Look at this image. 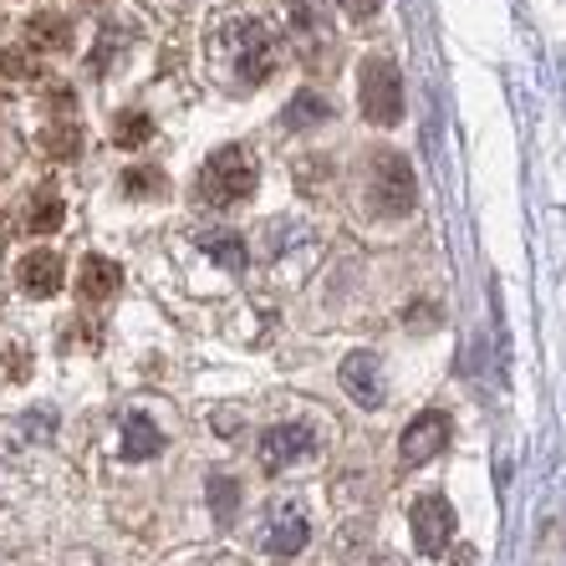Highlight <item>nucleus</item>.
I'll return each instance as SVG.
<instances>
[{
    "label": "nucleus",
    "mask_w": 566,
    "mask_h": 566,
    "mask_svg": "<svg viewBox=\"0 0 566 566\" xmlns=\"http://www.w3.org/2000/svg\"><path fill=\"white\" fill-rule=\"evenodd\" d=\"M66 210H62V195L56 189H36V195L27 199V230L31 235H52V230H62Z\"/></svg>",
    "instance_id": "nucleus-16"
},
{
    "label": "nucleus",
    "mask_w": 566,
    "mask_h": 566,
    "mask_svg": "<svg viewBox=\"0 0 566 566\" xmlns=\"http://www.w3.org/2000/svg\"><path fill=\"white\" fill-rule=\"evenodd\" d=\"M82 6H97V0H82Z\"/></svg>",
    "instance_id": "nucleus-26"
},
{
    "label": "nucleus",
    "mask_w": 566,
    "mask_h": 566,
    "mask_svg": "<svg viewBox=\"0 0 566 566\" xmlns=\"http://www.w3.org/2000/svg\"><path fill=\"white\" fill-rule=\"evenodd\" d=\"M123 56H128V27H103L97 31L93 56H87V72H93V77H107Z\"/></svg>",
    "instance_id": "nucleus-17"
},
{
    "label": "nucleus",
    "mask_w": 566,
    "mask_h": 566,
    "mask_svg": "<svg viewBox=\"0 0 566 566\" xmlns=\"http://www.w3.org/2000/svg\"><path fill=\"white\" fill-rule=\"evenodd\" d=\"M286 27H291V36L302 41L306 56H316V52H322V41H332L327 21H316V11L306 6V0H291V6H286Z\"/></svg>",
    "instance_id": "nucleus-15"
},
{
    "label": "nucleus",
    "mask_w": 566,
    "mask_h": 566,
    "mask_svg": "<svg viewBox=\"0 0 566 566\" xmlns=\"http://www.w3.org/2000/svg\"><path fill=\"white\" fill-rule=\"evenodd\" d=\"M343 388H347V398L353 403H363V409H378L382 403V363L373 353H347V363H343Z\"/></svg>",
    "instance_id": "nucleus-9"
},
{
    "label": "nucleus",
    "mask_w": 566,
    "mask_h": 566,
    "mask_svg": "<svg viewBox=\"0 0 566 566\" xmlns=\"http://www.w3.org/2000/svg\"><path fill=\"white\" fill-rule=\"evenodd\" d=\"M62 255L56 251H31L27 261L15 265V286L27 291V296H56L62 291Z\"/></svg>",
    "instance_id": "nucleus-11"
},
{
    "label": "nucleus",
    "mask_w": 566,
    "mask_h": 566,
    "mask_svg": "<svg viewBox=\"0 0 566 566\" xmlns=\"http://www.w3.org/2000/svg\"><path fill=\"white\" fill-rule=\"evenodd\" d=\"M210 505H214V515H220V521H230V515H235V480L214 474V480H210Z\"/></svg>",
    "instance_id": "nucleus-23"
},
{
    "label": "nucleus",
    "mask_w": 566,
    "mask_h": 566,
    "mask_svg": "<svg viewBox=\"0 0 566 566\" xmlns=\"http://www.w3.org/2000/svg\"><path fill=\"white\" fill-rule=\"evenodd\" d=\"M210 566H230V562H210Z\"/></svg>",
    "instance_id": "nucleus-25"
},
{
    "label": "nucleus",
    "mask_w": 566,
    "mask_h": 566,
    "mask_svg": "<svg viewBox=\"0 0 566 566\" xmlns=\"http://www.w3.org/2000/svg\"><path fill=\"white\" fill-rule=\"evenodd\" d=\"M261 541L271 556H296L306 541H312V521L302 515V505H271Z\"/></svg>",
    "instance_id": "nucleus-8"
},
{
    "label": "nucleus",
    "mask_w": 566,
    "mask_h": 566,
    "mask_svg": "<svg viewBox=\"0 0 566 566\" xmlns=\"http://www.w3.org/2000/svg\"><path fill=\"white\" fill-rule=\"evenodd\" d=\"M118 286H123L118 261H107V255H87V261H82V296H87V302H107Z\"/></svg>",
    "instance_id": "nucleus-14"
},
{
    "label": "nucleus",
    "mask_w": 566,
    "mask_h": 566,
    "mask_svg": "<svg viewBox=\"0 0 566 566\" xmlns=\"http://www.w3.org/2000/svg\"><path fill=\"white\" fill-rule=\"evenodd\" d=\"M276 36L255 15H220L210 31V66L230 93H251L276 72Z\"/></svg>",
    "instance_id": "nucleus-1"
},
{
    "label": "nucleus",
    "mask_w": 566,
    "mask_h": 566,
    "mask_svg": "<svg viewBox=\"0 0 566 566\" xmlns=\"http://www.w3.org/2000/svg\"><path fill=\"white\" fill-rule=\"evenodd\" d=\"M337 6H343V11L353 15V21H368V15H378L382 0H337Z\"/></svg>",
    "instance_id": "nucleus-24"
},
{
    "label": "nucleus",
    "mask_w": 566,
    "mask_h": 566,
    "mask_svg": "<svg viewBox=\"0 0 566 566\" xmlns=\"http://www.w3.org/2000/svg\"><path fill=\"white\" fill-rule=\"evenodd\" d=\"M255 185H261V169H255V154L251 148H220V154L205 158V169L195 174V199L205 205V210H235V205H245V199L255 195Z\"/></svg>",
    "instance_id": "nucleus-2"
},
{
    "label": "nucleus",
    "mask_w": 566,
    "mask_h": 566,
    "mask_svg": "<svg viewBox=\"0 0 566 566\" xmlns=\"http://www.w3.org/2000/svg\"><path fill=\"white\" fill-rule=\"evenodd\" d=\"M409 521H413V546H419L423 556H444L449 552V541H454V505L444 501V495H419L413 501V511H409Z\"/></svg>",
    "instance_id": "nucleus-6"
},
{
    "label": "nucleus",
    "mask_w": 566,
    "mask_h": 566,
    "mask_svg": "<svg viewBox=\"0 0 566 566\" xmlns=\"http://www.w3.org/2000/svg\"><path fill=\"white\" fill-rule=\"evenodd\" d=\"M368 205L378 220H403L413 210V169L403 154H373L368 164Z\"/></svg>",
    "instance_id": "nucleus-4"
},
{
    "label": "nucleus",
    "mask_w": 566,
    "mask_h": 566,
    "mask_svg": "<svg viewBox=\"0 0 566 566\" xmlns=\"http://www.w3.org/2000/svg\"><path fill=\"white\" fill-rule=\"evenodd\" d=\"M357 107L378 128L403 123V77H398V66L388 56H368V62L357 66Z\"/></svg>",
    "instance_id": "nucleus-3"
},
{
    "label": "nucleus",
    "mask_w": 566,
    "mask_h": 566,
    "mask_svg": "<svg viewBox=\"0 0 566 566\" xmlns=\"http://www.w3.org/2000/svg\"><path fill=\"white\" fill-rule=\"evenodd\" d=\"M316 454V429L302 419H291V423H271L261 434V470L281 474L291 470V464H302Z\"/></svg>",
    "instance_id": "nucleus-5"
},
{
    "label": "nucleus",
    "mask_w": 566,
    "mask_h": 566,
    "mask_svg": "<svg viewBox=\"0 0 566 566\" xmlns=\"http://www.w3.org/2000/svg\"><path fill=\"white\" fill-rule=\"evenodd\" d=\"M158 449H164V429H158L154 419H148L144 409H128L123 413V429H118V454L128 464H144L154 460Z\"/></svg>",
    "instance_id": "nucleus-10"
},
{
    "label": "nucleus",
    "mask_w": 566,
    "mask_h": 566,
    "mask_svg": "<svg viewBox=\"0 0 566 566\" xmlns=\"http://www.w3.org/2000/svg\"><path fill=\"white\" fill-rule=\"evenodd\" d=\"M199 251L210 255L214 265H224L230 276L251 265V251H245V235H235V230H210V235H199Z\"/></svg>",
    "instance_id": "nucleus-13"
},
{
    "label": "nucleus",
    "mask_w": 566,
    "mask_h": 566,
    "mask_svg": "<svg viewBox=\"0 0 566 566\" xmlns=\"http://www.w3.org/2000/svg\"><path fill=\"white\" fill-rule=\"evenodd\" d=\"M327 118H332V103L322 93H312V87L291 97L286 113H281V123H286V128H316V123H327Z\"/></svg>",
    "instance_id": "nucleus-18"
},
{
    "label": "nucleus",
    "mask_w": 566,
    "mask_h": 566,
    "mask_svg": "<svg viewBox=\"0 0 566 566\" xmlns=\"http://www.w3.org/2000/svg\"><path fill=\"white\" fill-rule=\"evenodd\" d=\"M148 138H154V118H148V113L133 107V113H118V118H113V144L118 148H144Z\"/></svg>",
    "instance_id": "nucleus-20"
},
{
    "label": "nucleus",
    "mask_w": 566,
    "mask_h": 566,
    "mask_svg": "<svg viewBox=\"0 0 566 566\" xmlns=\"http://www.w3.org/2000/svg\"><path fill=\"white\" fill-rule=\"evenodd\" d=\"M439 449H449V413L444 409H423L419 419H413L409 429L398 434V460L409 464V470L429 464Z\"/></svg>",
    "instance_id": "nucleus-7"
},
{
    "label": "nucleus",
    "mask_w": 566,
    "mask_h": 566,
    "mask_svg": "<svg viewBox=\"0 0 566 566\" xmlns=\"http://www.w3.org/2000/svg\"><path fill=\"white\" fill-rule=\"evenodd\" d=\"M21 36H27L31 52H66V46H72V21H66V15L41 11V15H31L27 21Z\"/></svg>",
    "instance_id": "nucleus-12"
},
{
    "label": "nucleus",
    "mask_w": 566,
    "mask_h": 566,
    "mask_svg": "<svg viewBox=\"0 0 566 566\" xmlns=\"http://www.w3.org/2000/svg\"><path fill=\"white\" fill-rule=\"evenodd\" d=\"M41 148L52 158H77L82 154V123H52L41 133Z\"/></svg>",
    "instance_id": "nucleus-21"
},
{
    "label": "nucleus",
    "mask_w": 566,
    "mask_h": 566,
    "mask_svg": "<svg viewBox=\"0 0 566 566\" xmlns=\"http://www.w3.org/2000/svg\"><path fill=\"white\" fill-rule=\"evenodd\" d=\"M123 195L128 199H164L169 195V174L154 169V164H133V169L123 174Z\"/></svg>",
    "instance_id": "nucleus-19"
},
{
    "label": "nucleus",
    "mask_w": 566,
    "mask_h": 566,
    "mask_svg": "<svg viewBox=\"0 0 566 566\" xmlns=\"http://www.w3.org/2000/svg\"><path fill=\"white\" fill-rule=\"evenodd\" d=\"M31 378V353L21 343L0 347V382H27Z\"/></svg>",
    "instance_id": "nucleus-22"
}]
</instances>
